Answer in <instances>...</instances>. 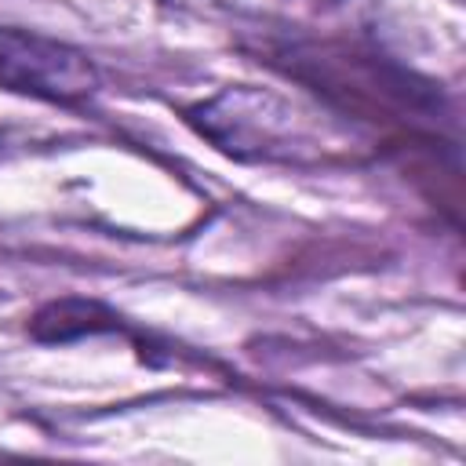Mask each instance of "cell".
<instances>
[{
  "instance_id": "cell-1",
  "label": "cell",
  "mask_w": 466,
  "mask_h": 466,
  "mask_svg": "<svg viewBox=\"0 0 466 466\" xmlns=\"http://www.w3.org/2000/svg\"><path fill=\"white\" fill-rule=\"evenodd\" d=\"M189 124L222 153L255 164H302L320 153L309 116L262 87H226L189 109Z\"/></svg>"
},
{
  "instance_id": "cell-2",
  "label": "cell",
  "mask_w": 466,
  "mask_h": 466,
  "mask_svg": "<svg viewBox=\"0 0 466 466\" xmlns=\"http://www.w3.org/2000/svg\"><path fill=\"white\" fill-rule=\"evenodd\" d=\"M102 87L98 66L73 44L0 25V91L55 102V106H80L95 98Z\"/></svg>"
},
{
  "instance_id": "cell-3",
  "label": "cell",
  "mask_w": 466,
  "mask_h": 466,
  "mask_svg": "<svg viewBox=\"0 0 466 466\" xmlns=\"http://www.w3.org/2000/svg\"><path fill=\"white\" fill-rule=\"evenodd\" d=\"M120 328V317L109 313L106 306L98 302H87V299H62V302H51L44 306L29 331L33 339L40 342H69L76 335H95V331H116Z\"/></svg>"
},
{
  "instance_id": "cell-4",
  "label": "cell",
  "mask_w": 466,
  "mask_h": 466,
  "mask_svg": "<svg viewBox=\"0 0 466 466\" xmlns=\"http://www.w3.org/2000/svg\"><path fill=\"white\" fill-rule=\"evenodd\" d=\"M175 11H193V15H215V11H237L240 0H160Z\"/></svg>"
},
{
  "instance_id": "cell-5",
  "label": "cell",
  "mask_w": 466,
  "mask_h": 466,
  "mask_svg": "<svg viewBox=\"0 0 466 466\" xmlns=\"http://www.w3.org/2000/svg\"><path fill=\"white\" fill-rule=\"evenodd\" d=\"M295 4H306V7H317V11H324V7H339L342 0H295Z\"/></svg>"
}]
</instances>
